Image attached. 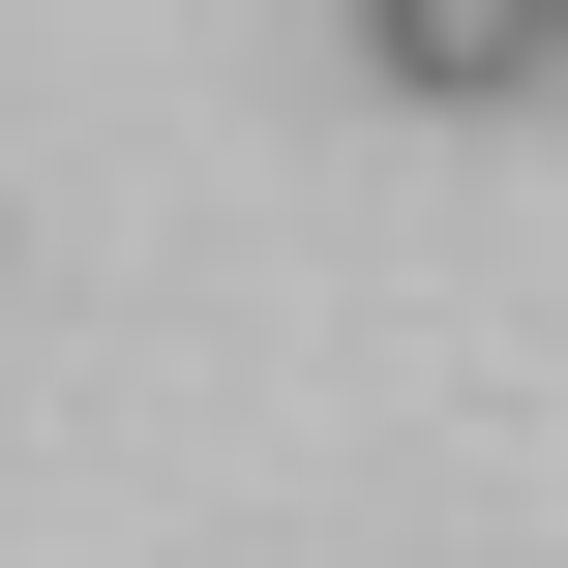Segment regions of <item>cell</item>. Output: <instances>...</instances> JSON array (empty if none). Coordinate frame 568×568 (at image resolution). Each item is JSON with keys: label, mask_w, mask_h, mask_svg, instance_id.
Segmentation results:
<instances>
[{"label": "cell", "mask_w": 568, "mask_h": 568, "mask_svg": "<svg viewBox=\"0 0 568 568\" xmlns=\"http://www.w3.org/2000/svg\"><path fill=\"white\" fill-rule=\"evenodd\" d=\"M359 90H419V120H509V90H568V0H359Z\"/></svg>", "instance_id": "1"}]
</instances>
